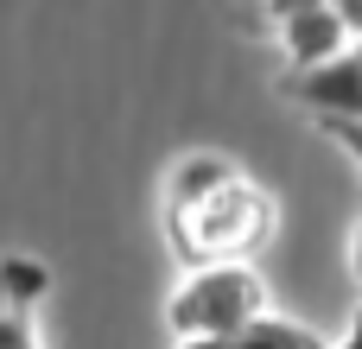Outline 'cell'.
Returning <instances> with one entry per match:
<instances>
[{
	"label": "cell",
	"instance_id": "cell-3",
	"mask_svg": "<svg viewBox=\"0 0 362 349\" xmlns=\"http://www.w3.org/2000/svg\"><path fill=\"white\" fill-rule=\"evenodd\" d=\"M286 95L299 108H312L318 121H362V38H350L337 57H325L312 70H293Z\"/></svg>",
	"mask_w": 362,
	"mask_h": 349
},
{
	"label": "cell",
	"instance_id": "cell-6",
	"mask_svg": "<svg viewBox=\"0 0 362 349\" xmlns=\"http://www.w3.org/2000/svg\"><path fill=\"white\" fill-rule=\"evenodd\" d=\"M325 134H331V140H337V146L362 165V121H325Z\"/></svg>",
	"mask_w": 362,
	"mask_h": 349
},
{
	"label": "cell",
	"instance_id": "cell-7",
	"mask_svg": "<svg viewBox=\"0 0 362 349\" xmlns=\"http://www.w3.org/2000/svg\"><path fill=\"white\" fill-rule=\"evenodd\" d=\"M350 280L362 286V216H356V229H350Z\"/></svg>",
	"mask_w": 362,
	"mask_h": 349
},
{
	"label": "cell",
	"instance_id": "cell-5",
	"mask_svg": "<svg viewBox=\"0 0 362 349\" xmlns=\"http://www.w3.org/2000/svg\"><path fill=\"white\" fill-rule=\"evenodd\" d=\"M178 349H331L312 324H293V318H261V324H248V331H235V337H216V343H178Z\"/></svg>",
	"mask_w": 362,
	"mask_h": 349
},
{
	"label": "cell",
	"instance_id": "cell-1",
	"mask_svg": "<svg viewBox=\"0 0 362 349\" xmlns=\"http://www.w3.org/2000/svg\"><path fill=\"white\" fill-rule=\"evenodd\" d=\"M159 223H165V242L185 273L191 267H248L280 229V197L223 153H185L165 178Z\"/></svg>",
	"mask_w": 362,
	"mask_h": 349
},
{
	"label": "cell",
	"instance_id": "cell-4",
	"mask_svg": "<svg viewBox=\"0 0 362 349\" xmlns=\"http://www.w3.org/2000/svg\"><path fill=\"white\" fill-rule=\"evenodd\" d=\"M51 292V267L32 254H0V349H45L38 305Z\"/></svg>",
	"mask_w": 362,
	"mask_h": 349
},
{
	"label": "cell",
	"instance_id": "cell-2",
	"mask_svg": "<svg viewBox=\"0 0 362 349\" xmlns=\"http://www.w3.org/2000/svg\"><path fill=\"white\" fill-rule=\"evenodd\" d=\"M261 318H274V299L255 267H191L165 299V324L178 343H216Z\"/></svg>",
	"mask_w": 362,
	"mask_h": 349
}]
</instances>
